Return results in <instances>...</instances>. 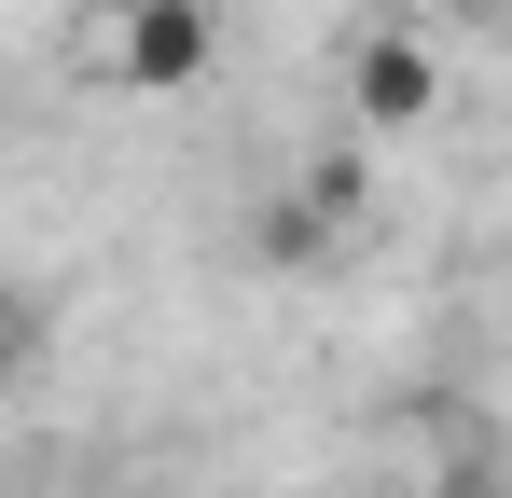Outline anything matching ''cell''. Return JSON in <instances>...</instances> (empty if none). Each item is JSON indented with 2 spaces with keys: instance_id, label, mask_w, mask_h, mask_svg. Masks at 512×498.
I'll return each instance as SVG.
<instances>
[{
  "instance_id": "cell-1",
  "label": "cell",
  "mask_w": 512,
  "mask_h": 498,
  "mask_svg": "<svg viewBox=\"0 0 512 498\" xmlns=\"http://www.w3.org/2000/svg\"><path fill=\"white\" fill-rule=\"evenodd\" d=\"M97 56H111V83H139V97H180V83H208V56H222V14L208 0H125L97 28Z\"/></svg>"
},
{
  "instance_id": "cell-3",
  "label": "cell",
  "mask_w": 512,
  "mask_h": 498,
  "mask_svg": "<svg viewBox=\"0 0 512 498\" xmlns=\"http://www.w3.org/2000/svg\"><path fill=\"white\" fill-rule=\"evenodd\" d=\"M14 374H28V319L0 305V388H14Z\"/></svg>"
},
{
  "instance_id": "cell-2",
  "label": "cell",
  "mask_w": 512,
  "mask_h": 498,
  "mask_svg": "<svg viewBox=\"0 0 512 498\" xmlns=\"http://www.w3.org/2000/svg\"><path fill=\"white\" fill-rule=\"evenodd\" d=\"M346 111L374 125V139H402L443 111V42L429 28H360V56H346Z\"/></svg>"
}]
</instances>
